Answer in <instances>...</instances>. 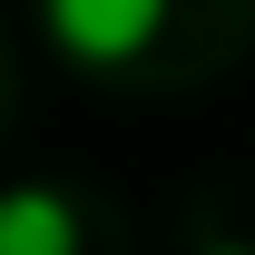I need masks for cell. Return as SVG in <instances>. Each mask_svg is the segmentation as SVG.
I'll use <instances>...</instances> for the list:
<instances>
[{
	"instance_id": "6da1fadb",
	"label": "cell",
	"mask_w": 255,
	"mask_h": 255,
	"mask_svg": "<svg viewBox=\"0 0 255 255\" xmlns=\"http://www.w3.org/2000/svg\"><path fill=\"white\" fill-rule=\"evenodd\" d=\"M167 20H177V0H39V30L79 69H118L137 49H157Z\"/></svg>"
},
{
	"instance_id": "3957f363",
	"label": "cell",
	"mask_w": 255,
	"mask_h": 255,
	"mask_svg": "<svg viewBox=\"0 0 255 255\" xmlns=\"http://www.w3.org/2000/svg\"><path fill=\"white\" fill-rule=\"evenodd\" d=\"M206 255H246V246H206Z\"/></svg>"
},
{
	"instance_id": "7a4b0ae2",
	"label": "cell",
	"mask_w": 255,
	"mask_h": 255,
	"mask_svg": "<svg viewBox=\"0 0 255 255\" xmlns=\"http://www.w3.org/2000/svg\"><path fill=\"white\" fill-rule=\"evenodd\" d=\"M89 226L59 187H10L0 196V255H79Z\"/></svg>"
}]
</instances>
